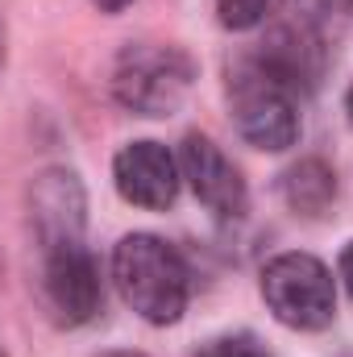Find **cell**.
Listing matches in <instances>:
<instances>
[{"instance_id": "e0dca14e", "label": "cell", "mask_w": 353, "mask_h": 357, "mask_svg": "<svg viewBox=\"0 0 353 357\" xmlns=\"http://www.w3.org/2000/svg\"><path fill=\"white\" fill-rule=\"evenodd\" d=\"M0 67H4V25H0Z\"/></svg>"}, {"instance_id": "30bf717a", "label": "cell", "mask_w": 353, "mask_h": 357, "mask_svg": "<svg viewBox=\"0 0 353 357\" xmlns=\"http://www.w3.org/2000/svg\"><path fill=\"white\" fill-rule=\"evenodd\" d=\"M270 0H216V17L225 29H254L266 17Z\"/></svg>"}, {"instance_id": "3957f363", "label": "cell", "mask_w": 353, "mask_h": 357, "mask_svg": "<svg viewBox=\"0 0 353 357\" xmlns=\"http://www.w3.org/2000/svg\"><path fill=\"white\" fill-rule=\"evenodd\" d=\"M229 108L237 121V133L254 150H287L299 137V104L270 71L254 59H241L229 75Z\"/></svg>"}, {"instance_id": "9c48e42d", "label": "cell", "mask_w": 353, "mask_h": 357, "mask_svg": "<svg viewBox=\"0 0 353 357\" xmlns=\"http://www.w3.org/2000/svg\"><path fill=\"white\" fill-rule=\"evenodd\" d=\"M283 199L299 216H324L337 199V175L320 158H303L283 175Z\"/></svg>"}, {"instance_id": "7a4b0ae2", "label": "cell", "mask_w": 353, "mask_h": 357, "mask_svg": "<svg viewBox=\"0 0 353 357\" xmlns=\"http://www.w3.org/2000/svg\"><path fill=\"white\" fill-rule=\"evenodd\" d=\"M262 299L278 324L295 333H320L337 316L333 270L312 254H278L262 270Z\"/></svg>"}, {"instance_id": "8fae6325", "label": "cell", "mask_w": 353, "mask_h": 357, "mask_svg": "<svg viewBox=\"0 0 353 357\" xmlns=\"http://www.w3.org/2000/svg\"><path fill=\"white\" fill-rule=\"evenodd\" d=\"M195 357H270V354H266L254 337H216V341H208Z\"/></svg>"}, {"instance_id": "5bb4252c", "label": "cell", "mask_w": 353, "mask_h": 357, "mask_svg": "<svg viewBox=\"0 0 353 357\" xmlns=\"http://www.w3.org/2000/svg\"><path fill=\"white\" fill-rule=\"evenodd\" d=\"M91 4H96L100 13H121V8H129L133 0H91Z\"/></svg>"}, {"instance_id": "2e32d148", "label": "cell", "mask_w": 353, "mask_h": 357, "mask_svg": "<svg viewBox=\"0 0 353 357\" xmlns=\"http://www.w3.org/2000/svg\"><path fill=\"white\" fill-rule=\"evenodd\" d=\"M345 108H350V125H353V88H350V96H345Z\"/></svg>"}, {"instance_id": "5b68a950", "label": "cell", "mask_w": 353, "mask_h": 357, "mask_svg": "<svg viewBox=\"0 0 353 357\" xmlns=\"http://www.w3.org/2000/svg\"><path fill=\"white\" fill-rule=\"evenodd\" d=\"M42 295H46L50 316L67 328L96 320V312L104 307V282H100V266L84 250V241H67V245L46 250Z\"/></svg>"}, {"instance_id": "6da1fadb", "label": "cell", "mask_w": 353, "mask_h": 357, "mask_svg": "<svg viewBox=\"0 0 353 357\" xmlns=\"http://www.w3.org/2000/svg\"><path fill=\"white\" fill-rule=\"evenodd\" d=\"M112 278L121 299L146 324H175L191 299V270L171 241L154 233H129L112 250Z\"/></svg>"}, {"instance_id": "ba28073f", "label": "cell", "mask_w": 353, "mask_h": 357, "mask_svg": "<svg viewBox=\"0 0 353 357\" xmlns=\"http://www.w3.org/2000/svg\"><path fill=\"white\" fill-rule=\"evenodd\" d=\"M84 187L71 171H42L29 187V216H33V233L42 241V250L50 245H67L80 241L84 233Z\"/></svg>"}, {"instance_id": "4fadbf2b", "label": "cell", "mask_w": 353, "mask_h": 357, "mask_svg": "<svg viewBox=\"0 0 353 357\" xmlns=\"http://www.w3.org/2000/svg\"><path fill=\"white\" fill-rule=\"evenodd\" d=\"M341 278H345V287H350V295H353V241L345 245V254H341Z\"/></svg>"}, {"instance_id": "52a82bcc", "label": "cell", "mask_w": 353, "mask_h": 357, "mask_svg": "<svg viewBox=\"0 0 353 357\" xmlns=\"http://www.w3.org/2000/svg\"><path fill=\"white\" fill-rule=\"evenodd\" d=\"M179 158L163 142H129L112 158V183L133 208H171L179 195Z\"/></svg>"}, {"instance_id": "7c38bea8", "label": "cell", "mask_w": 353, "mask_h": 357, "mask_svg": "<svg viewBox=\"0 0 353 357\" xmlns=\"http://www.w3.org/2000/svg\"><path fill=\"white\" fill-rule=\"evenodd\" d=\"M299 4V21L303 25H312V29H320V21H329L333 13H350L353 0H295Z\"/></svg>"}, {"instance_id": "9a60e30c", "label": "cell", "mask_w": 353, "mask_h": 357, "mask_svg": "<svg viewBox=\"0 0 353 357\" xmlns=\"http://www.w3.org/2000/svg\"><path fill=\"white\" fill-rule=\"evenodd\" d=\"M100 357H146V354H133V349H108V354H100Z\"/></svg>"}, {"instance_id": "8992f818", "label": "cell", "mask_w": 353, "mask_h": 357, "mask_svg": "<svg viewBox=\"0 0 353 357\" xmlns=\"http://www.w3.org/2000/svg\"><path fill=\"white\" fill-rule=\"evenodd\" d=\"M179 175L191 183L195 199H200L208 212H216L220 220L246 216V204H250L246 178L237 175V167L229 162V154H225L212 137H204V133H187V137H183Z\"/></svg>"}, {"instance_id": "277c9868", "label": "cell", "mask_w": 353, "mask_h": 357, "mask_svg": "<svg viewBox=\"0 0 353 357\" xmlns=\"http://www.w3.org/2000/svg\"><path fill=\"white\" fill-rule=\"evenodd\" d=\"M191 79H195V71H191V63L179 46L142 42V46H129L117 59L112 91L137 116H171L187 100Z\"/></svg>"}]
</instances>
